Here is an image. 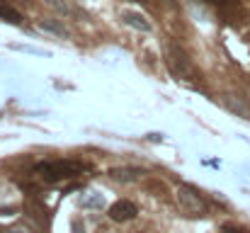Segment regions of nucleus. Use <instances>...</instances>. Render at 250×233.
I'll return each instance as SVG.
<instances>
[{"label": "nucleus", "instance_id": "nucleus-10", "mask_svg": "<svg viewBox=\"0 0 250 233\" xmlns=\"http://www.w3.org/2000/svg\"><path fill=\"white\" fill-rule=\"evenodd\" d=\"M102 194H95V197H85L83 199V207H102Z\"/></svg>", "mask_w": 250, "mask_h": 233}, {"label": "nucleus", "instance_id": "nucleus-3", "mask_svg": "<svg viewBox=\"0 0 250 233\" xmlns=\"http://www.w3.org/2000/svg\"><path fill=\"white\" fill-rule=\"evenodd\" d=\"M177 204L185 214L189 216H202L207 212V202L199 194V190H194L192 185H180L177 187Z\"/></svg>", "mask_w": 250, "mask_h": 233}, {"label": "nucleus", "instance_id": "nucleus-2", "mask_svg": "<svg viewBox=\"0 0 250 233\" xmlns=\"http://www.w3.org/2000/svg\"><path fill=\"white\" fill-rule=\"evenodd\" d=\"M167 68H170V73L177 78V80H199V73H197V68H194V64L187 59V54L182 51V49H177V46H170L167 49Z\"/></svg>", "mask_w": 250, "mask_h": 233}, {"label": "nucleus", "instance_id": "nucleus-13", "mask_svg": "<svg viewBox=\"0 0 250 233\" xmlns=\"http://www.w3.org/2000/svg\"><path fill=\"white\" fill-rule=\"evenodd\" d=\"M17 209L15 207H0V216H12Z\"/></svg>", "mask_w": 250, "mask_h": 233}, {"label": "nucleus", "instance_id": "nucleus-7", "mask_svg": "<svg viewBox=\"0 0 250 233\" xmlns=\"http://www.w3.org/2000/svg\"><path fill=\"white\" fill-rule=\"evenodd\" d=\"M114 180H122V182H131V180H139L141 175H144V170L141 168H114L112 172H109Z\"/></svg>", "mask_w": 250, "mask_h": 233}, {"label": "nucleus", "instance_id": "nucleus-9", "mask_svg": "<svg viewBox=\"0 0 250 233\" xmlns=\"http://www.w3.org/2000/svg\"><path fill=\"white\" fill-rule=\"evenodd\" d=\"M39 27L42 29H46V32H54V34H59V37H63L66 32H63V27L61 24H56V22H51V20H42L39 22Z\"/></svg>", "mask_w": 250, "mask_h": 233}, {"label": "nucleus", "instance_id": "nucleus-19", "mask_svg": "<svg viewBox=\"0 0 250 233\" xmlns=\"http://www.w3.org/2000/svg\"><path fill=\"white\" fill-rule=\"evenodd\" d=\"M0 233H2V231H0Z\"/></svg>", "mask_w": 250, "mask_h": 233}, {"label": "nucleus", "instance_id": "nucleus-1", "mask_svg": "<svg viewBox=\"0 0 250 233\" xmlns=\"http://www.w3.org/2000/svg\"><path fill=\"white\" fill-rule=\"evenodd\" d=\"M85 170V165L81 160H44L34 168V175L44 182H63V180H71V177H78Z\"/></svg>", "mask_w": 250, "mask_h": 233}, {"label": "nucleus", "instance_id": "nucleus-5", "mask_svg": "<svg viewBox=\"0 0 250 233\" xmlns=\"http://www.w3.org/2000/svg\"><path fill=\"white\" fill-rule=\"evenodd\" d=\"M0 20H5V22H10V24H22V12H20L12 2L0 0Z\"/></svg>", "mask_w": 250, "mask_h": 233}, {"label": "nucleus", "instance_id": "nucleus-14", "mask_svg": "<svg viewBox=\"0 0 250 233\" xmlns=\"http://www.w3.org/2000/svg\"><path fill=\"white\" fill-rule=\"evenodd\" d=\"M148 139H151V141H161L163 136H161V134H148Z\"/></svg>", "mask_w": 250, "mask_h": 233}, {"label": "nucleus", "instance_id": "nucleus-8", "mask_svg": "<svg viewBox=\"0 0 250 233\" xmlns=\"http://www.w3.org/2000/svg\"><path fill=\"white\" fill-rule=\"evenodd\" d=\"M24 209H27V212H32V216H34L37 221H44V214H46V209H44L39 202H27V204H24Z\"/></svg>", "mask_w": 250, "mask_h": 233}, {"label": "nucleus", "instance_id": "nucleus-11", "mask_svg": "<svg viewBox=\"0 0 250 233\" xmlns=\"http://www.w3.org/2000/svg\"><path fill=\"white\" fill-rule=\"evenodd\" d=\"M46 5H51L54 10H59V12H71L68 10V5L63 2V0H46Z\"/></svg>", "mask_w": 250, "mask_h": 233}, {"label": "nucleus", "instance_id": "nucleus-4", "mask_svg": "<svg viewBox=\"0 0 250 233\" xmlns=\"http://www.w3.org/2000/svg\"><path fill=\"white\" fill-rule=\"evenodd\" d=\"M109 219L112 221H117V224H124V221H131L136 214H139V207L134 204V202H129V199H119V202H114L112 207H109Z\"/></svg>", "mask_w": 250, "mask_h": 233}, {"label": "nucleus", "instance_id": "nucleus-15", "mask_svg": "<svg viewBox=\"0 0 250 233\" xmlns=\"http://www.w3.org/2000/svg\"><path fill=\"white\" fill-rule=\"evenodd\" d=\"M5 233H27L24 229H10V231H5Z\"/></svg>", "mask_w": 250, "mask_h": 233}, {"label": "nucleus", "instance_id": "nucleus-12", "mask_svg": "<svg viewBox=\"0 0 250 233\" xmlns=\"http://www.w3.org/2000/svg\"><path fill=\"white\" fill-rule=\"evenodd\" d=\"M224 233H250L243 226H236V224H224Z\"/></svg>", "mask_w": 250, "mask_h": 233}, {"label": "nucleus", "instance_id": "nucleus-17", "mask_svg": "<svg viewBox=\"0 0 250 233\" xmlns=\"http://www.w3.org/2000/svg\"><path fill=\"white\" fill-rule=\"evenodd\" d=\"M136 2H146V0H136Z\"/></svg>", "mask_w": 250, "mask_h": 233}, {"label": "nucleus", "instance_id": "nucleus-18", "mask_svg": "<svg viewBox=\"0 0 250 233\" xmlns=\"http://www.w3.org/2000/svg\"><path fill=\"white\" fill-rule=\"evenodd\" d=\"M136 233H141V231H136Z\"/></svg>", "mask_w": 250, "mask_h": 233}, {"label": "nucleus", "instance_id": "nucleus-16", "mask_svg": "<svg viewBox=\"0 0 250 233\" xmlns=\"http://www.w3.org/2000/svg\"><path fill=\"white\" fill-rule=\"evenodd\" d=\"M207 2H214V5H224V2H229V0H207Z\"/></svg>", "mask_w": 250, "mask_h": 233}, {"label": "nucleus", "instance_id": "nucleus-6", "mask_svg": "<svg viewBox=\"0 0 250 233\" xmlns=\"http://www.w3.org/2000/svg\"><path fill=\"white\" fill-rule=\"evenodd\" d=\"M122 17H124V22H126L129 27H134V29H141V32H151V22H148L144 15L126 10V12H122Z\"/></svg>", "mask_w": 250, "mask_h": 233}]
</instances>
